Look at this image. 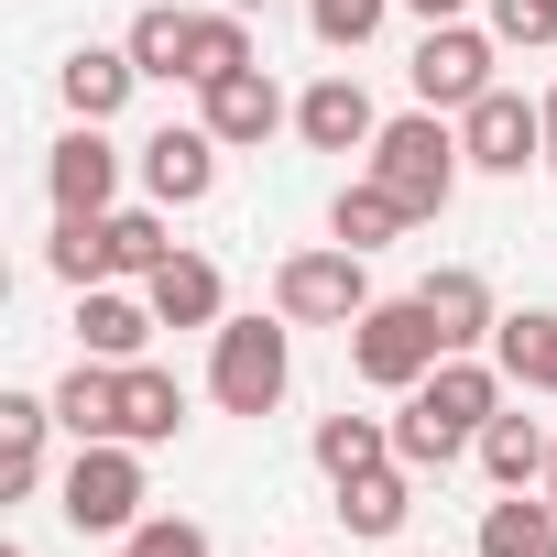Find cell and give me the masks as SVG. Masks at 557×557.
I'll list each match as a JSON object with an SVG mask.
<instances>
[{
	"label": "cell",
	"mask_w": 557,
	"mask_h": 557,
	"mask_svg": "<svg viewBox=\"0 0 557 557\" xmlns=\"http://www.w3.org/2000/svg\"><path fill=\"white\" fill-rule=\"evenodd\" d=\"M503 361H470V350H448L416 394H405V416H394V459L405 470H448L459 448H481V426L503 416Z\"/></svg>",
	"instance_id": "cell-1"
},
{
	"label": "cell",
	"mask_w": 557,
	"mask_h": 557,
	"mask_svg": "<svg viewBox=\"0 0 557 557\" xmlns=\"http://www.w3.org/2000/svg\"><path fill=\"white\" fill-rule=\"evenodd\" d=\"M285 383H296V318H285V307H273V318H219V339H208V394H219V416H273Z\"/></svg>",
	"instance_id": "cell-2"
},
{
	"label": "cell",
	"mask_w": 557,
	"mask_h": 557,
	"mask_svg": "<svg viewBox=\"0 0 557 557\" xmlns=\"http://www.w3.org/2000/svg\"><path fill=\"white\" fill-rule=\"evenodd\" d=\"M459 132L437 121V110H405V121H383V143H372V175L405 197V219H448V197H459Z\"/></svg>",
	"instance_id": "cell-3"
},
{
	"label": "cell",
	"mask_w": 557,
	"mask_h": 557,
	"mask_svg": "<svg viewBox=\"0 0 557 557\" xmlns=\"http://www.w3.org/2000/svg\"><path fill=\"white\" fill-rule=\"evenodd\" d=\"M339 339H350V372L383 383V394H416V383L448 361V339H437V318H426L416 296H372L361 329H339Z\"/></svg>",
	"instance_id": "cell-4"
},
{
	"label": "cell",
	"mask_w": 557,
	"mask_h": 557,
	"mask_svg": "<svg viewBox=\"0 0 557 557\" xmlns=\"http://www.w3.org/2000/svg\"><path fill=\"white\" fill-rule=\"evenodd\" d=\"M273 307H285L296 329H361V307H372V251H350V240L285 251V262H273Z\"/></svg>",
	"instance_id": "cell-5"
},
{
	"label": "cell",
	"mask_w": 557,
	"mask_h": 557,
	"mask_svg": "<svg viewBox=\"0 0 557 557\" xmlns=\"http://www.w3.org/2000/svg\"><path fill=\"white\" fill-rule=\"evenodd\" d=\"M55 513L77 535H132L143 524V448L132 437H88L66 459V481H55Z\"/></svg>",
	"instance_id": "cell-6"
},
{
	"label": "cell",
	"mask_w": 557,
	"mask_h": 557,
	"mask_svg": "<svg viewBox=\"0 0 557 557\" xmlns=\"http://www.w3.org/2000/svg\"><path fill=\"white\" fill-rule=\"evenodd\" d=\"M492 45L503 34H481V23H426V45H416V110H470V99H492Z\"/></svg>",
	"instance_id": "cell-7"
},
{
	"label": "cell",
	"mask_w": 557,
	"mask_h": 557,
	"mask_svg": "<svg viewBox=\"0 0 557 557\" xmlns=\"http://www.w3.org/2000/svg\"><path fill=\"white\" fill-rule=\"evenodd\" d=\"M459 153H470L481 175H524V164L546 153V99H513V88L470 99V110H459Z\"/></svg>",
	"instance_id": "cell-8"
},
{
	"label": "cell",
	"mask_w": 557,
	"mask_h": 557,
	"mask_svg": "<svg viewBox=\"0 0 557 557\" xmlns=\"http://www.w3.org/2000/svg\"><path fill=\"white\" fill-rule=\"evenodd\" d=\"M219 132L208 121H164L153 143H143V197L153 208H208V186H219Z\"/></svg>",
	"instance_id": "cell-9"
},
{
	"label": "cell",
	"mask_w": 557,
	"mask_h": 557,
	"mask_svg": "<svg viewBox=\"0 0 557 557\" xmlns=\"http://www.w3.org/2000/svg\"><path fill=\"white\" fill-rule=\"evenodd\" d=\"M197 121L230 143V153H251V143H273L296 110H285V88H273V66H240V77H208L197 88Z\"/></svg>",
	"instance_id": "cell-10"
},
{
	"label": "cell",
	"mask_w": 557,
	"mask_h": 557,
	"mask_svg": "<svg viewBox=\"0 0 557 557\" xmlns=\"http://www.w3.org/2000/svg\"><path fill=\"white\" fill-rule=\"evenodd\" d=\"M296 143L307 153H372L383 143V110H372V88L339 66V77H318L307 99H296Z\"/></svg>",
	"instance_id": "cell-11"
},
{
	"label": "cell",
	"mask_w": 557,
	"mask_h": 557,
	"mask_svg": "<svg viewBox=\"0 0 557 557\" xmlns=\"http://www.w3.org/2000/svg\"><path fill=\"white\" fill-rule=\"evenodd\" d=\"M45 186H55L66 219H99V208L121 197V143H110V121H77V132L45 153Z\"/></svg>",
	"instance_id": "cell-12"
},
{
	"label": "cell",
	"mask_w": 557,
	"mask_h": 557,
	"mask_svg": "<svg viewBox=\"0 0 557 557\" xmlns=\"http://www.w3.org/2000/svg\"><path fill=\"white\" fill-rule=\"evenodd\" d=\"M153 296H121V285H77V350L88 361H143L153 350Z\"/></svg>",
	"instance_id": "cell-13"
},
{
	"label": "cell",
	"mask_w": 557,
	"mask_h": 557,
	"mask_svg": "<svg viewBox=\"0 0 557 557\" xmlns=\"http://www.w3.org/2000/svg\"><path fill=\"white\" fill-rule=\"evenodd\" d=\"M416 307L437 318V339H448V350H481V339L503 329V307H492V285H481L470 262H437L426 285H416Z\"/></svg>",
	"instance_id": "cell-14"
},
{
	"label": "cell",
	"mask_w": 557,
	"mask_h": 557,
	"mask_svg": "<svg viewBox=\"0 0 557 557\" xmlns=\"http://www.w3.org/2000/svg\"><path fill=\"white\" fill-rule=\"evenodd\" d=\"M45 437H55V394H0V492L12 503L45 492Z\"/></svg>",
	"instance_id": "cell-15"
},
{
	"label": "cell",
	"mask_w": 557,
	"mask_h": 557,
	"mask_svg": "<svg viewBox=\"0 0 557 557\" xmlns=\"http://www.w3.org/2000/svg\"><path fill=\"white\" fill-rule=\"evenodd\" d=\"M55 88H66L77 121H121V99L143 88V66H132V45H77V55L55 66Z\"/></svg>",
	"instance_id": "cell-16"
},
{
	"label": "cell",
	"mask_w": 557,
	"mask_h": 557,
	"mask_svg": "<svg viewBox=\"0 0 557 557\" xmlns=\"http://www.w3.org/2000/svg\"><path fill=\"white\" fill-rule=\"evenodd\" d=\"M175 426H186V383L164 361H121V437L132 448H164Z\"/></svg>",
	"instance_id": "cell-17"
},
{
	"label": "cell",
	"mask_w": 557,
	"mask_h": 557,
	"mask_svg": "<svg viewBox=\"0 0 557 557\" xmlns=\"http://www.w3.org/2000/svg\"><path fill=\"white\" fill-rule=\"evenodd\" d=\"M143 296H153L164 329H219V262L208 251H175V262L143 273Z\"/></svg>",
	"instance_id": "cell-18"
},
{
	"label": "cell",
	"mask_w": 557,
	"mask_h": 557,
	"mask_svg": "<svg viewBox=\"0 0 557 557\" xmlns=\"http://www.w3.org/2000/svg\"><path fill=\"white\" fill-rule=\"evenodd\" d=\"M55 426L88 448V437H121V361H88L77 350V372L55 383Z\"/></svg>",
	"instance_id": "cell-19"
},
{
	"label": "cell",
	"mask_w": 557,
	"mask_h": 557,
	"mask_svg": "<svg viewBox=\"0 0 557 557\" xmlns=\"http://www.w3.org/2000/svg\"><path fill=\"white\" fill-rule=\"evenodd\" d=\"M416 219H405V197L383 186V175H361V186H339V208H329V240H350V251H383V240H405Z\"/></svg>",
	"instance_id": "cell-20"
},
{
	"label": "cell",
	"mask_w": 557,
	"mask_h": 557,
	"mask_svg": "<svg viewBox=\"0 0 557 557\" xmlns=\"http://www.w3.org/2000/svg\"><path fill=\"white\" fill-rule=\"evenodd\" d=\"M546 459H557V437H546L535 416H492V426H481V470H492L503 492H535Z\"/></svg>",
	"instance_id": "cell-21"
},
{
	"label": "cell",
	"mask_w": 557,
	"mask_h": 557,
	"mask_svg": "<svg viewBox=\"0 0 557 557\" xmlns=\"http://www.w3.org/2000/svg\"><path fill=\"white\" fill-rule=\"evenodd\" d=\"M405 513H416V470H405V459H383V470L339 481V524H350V535H394Z\"/></svg>",
	"instance_id": "cell-22"
},
{
	"label": "cell",
	"mask_w": 557,
	"mask_h": 557,
	"mask_svg": "<svg viewBox=\"0 0 557 557\" xmlns=\"http://www.w3.org/2000/svg\"><path fill=\"white\" fill-rule=\"evenodd\" d=\"M492 361H503L513 383H535V394H557V307H513V318L492 329Z\"/></svg>",
	"instance_id": "cell-23"
},
{
	"label": "cell",
	"mask_w": 557,
	"mask_h": 557,
	"mask_svg": "<svg viewBox=\"0 0 557 557\" xmlns=\"http://www.w3.org/2000/svg\"><path fill=\"white\" fill-rule=\"evenodd\" d=\"M481 557H557V492H513L481 513Z\"/></svg>",
	"instance_id": "cell-24"
},
{
	"label": "cell",
	"mask_w": 557,
	"mask_h": 557,
	"mask_svg": "<svg viewBox=\"0 0 557 557\" xmlns=\"http://www.w3.org/2000/svg\"><path fill=\"white\" fill-rule=\"evenodd\" d=\"M240 66H262L251 23H240V12H197V34H186V88H208V77H240Z\"/></svg>",
	"instance_id": "cell-25"
},
{
	"label": "cell",
	"mask_w": 557,
	"mask_h": 557,
	"mask_svg": "<svg viewBox=\"0 0 557 557\" xmlns=\"http://www.w3.org/2000/svg\"><path fill=\"white\" fill-rule=\"evenodd\" d=\"M186 34H197V12L153 0V12H132V34H121V45H132V66H143V77H164V88H175V77H186Z\"/></svg>",
	"instance_id": "cell-26"
},
{
	"label": "cell",
	"mask_w": 557,
	"mask_h": 557,
	"mask_svg": "<svg viewBox=\"0 0 557 557\" xmlns=\"http://www.w3.org/2000/svg\"><path fill=\"white\" fill-rule=\"evenodd\" d=\"M99 240H110V285H121V273H153V262H175V240H164V208H99Z\"/></svg>",
	"instance_id": "cell-27"
},
{
	"label": "cell",
	"mask_w": 557,
	"mask_h": 557,
	"mask_svg": "<svg viewBox=\"0 0 557 557\" xmlns=\"http://www.w3.org/2000/svg\"><path fill=\"white\" fill-rule=\"evenodd\" d=\"M383 459H394V426H383V416H329V426H318V470H329V481H361V470H383Z\"/></svg>",
	"instance_id": "cell-28"
},
{
	"label": "cell",
	"mask_w": 557,
	"mask_h": 557,
	"mask_svg": "<svg viewBox=\"0 0 557 557\" xmlns=\"http://www.w3.org/2000/svg\"><path fill=\"white\" fill-rule=\"evenodd\" d=\"M45 262H55V285H110V240H99V219H66V208H55Z\"/></svg>",
	"instance_id": "cell-29"
},
{
	"label": "cell",
	"mask_w": 557,
	"mask_h": 557,
	"mask_svg": "<svg viewBox=\"0 0 557 557\" xmlns=\"http://www.w3.org/2000/svg\"><path fill=\"white\" fill-rule=\"evenodd\" d=\"M383 12H394V0H307V34H318L329 55H361V45L383 34Z\"/></svg>",
	"instance_id": "cell-30"
},
{
	"label": "cell",
	"mask_w": 557,
	"mask_h": 557,
	"mask_svg": "<svg viewBox=\"0 0 557 557\" xmlns=\"http://www.w3.org/2000/svg\"><path fill=\"white\" fill-rule=\"evenodd\" d=\"M121 557H208V524H186V513H143V524L121 535Z\"/></svg>",
	"instance_id": "cell-31"
},
{
	"label": "cell",
	"mask_w": 557,
	"mask_h": 557,
	"mask_svg": "<svg viewBox=\"0 0 557 557\" xmlns=\"http://www.w3.org/2000/svg\"><path fill=\"white\" fill-rule=\"evenodd\" d=\"M492 34L503 45H557V0H492Z\"/></svg>",
	"instance_id": "cell-32"
},
{
	"label": "cell",
	"mask_w": 557,
	"mask_h": 557,
	"mask_svg": "<svg viewBox=\"0 0 557 557\" xmlns=\"http://www.w3.org/2000/svg\"><path fill=\"white\" fill-rule=\"evenodd\" d=\"M416 23H470V0H405Z\"/></svg>",
	"instance_id": "cell-33"
},
{
	"label": "cell",
	"mask_w": 557,
	"mask_h": 557,
	"mask_svg": "<svg viewBox=\"0 0 557 557\" xmlns=\"http://www.w3.org/2000/svg\"><path fill=\"white\" fill-rule=\"evenodd\" d=\"M546 143H557V88H546Z\"/></svg>",
	"instance_id": "cell-34"
},
{
	"label": "cell",
	"mask_w": 557,
	"mask_h": 557,
	"mask_svg": "<svg viewBox=\"0 0 557 557\" xmlns=\"http://www.w3.org/2000/svg\"><path fill=\"white\" fill-rule=\"evenodd\" d=\"M546 175H557V143H546Z\"/></svg>",
	"instance_id": "cell-35"
},
{
	"label": "cell",
	"mask_w": 557,
	"mask_h": 557,
	"mask_svg": "<svg viewBox=\"0 0 557 557\" xmlns=\"http://www.w3.org/2000/svg\"><path fill=\"white\" fill-rule=\"evenodd\" d=\"M546 492H557V459H546Z\"/></svg>",
	"instance_id": "cell-36"
},
{
	"label": "cell",
	"mask_w": 557,
	"mask_h": 557,
	"mask_svg": "<svg viewBox=\"0 0 557 557\" xmlns=\"http://www.w3.org/2000/svg\"><path fill=\"white\" fill-rule=\"evenodd\" d=\"M0 557H23V546H0Z\"/></svg>",
	"instance_id": "cell-37"
}]
</instances>
